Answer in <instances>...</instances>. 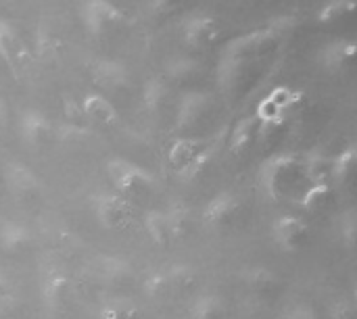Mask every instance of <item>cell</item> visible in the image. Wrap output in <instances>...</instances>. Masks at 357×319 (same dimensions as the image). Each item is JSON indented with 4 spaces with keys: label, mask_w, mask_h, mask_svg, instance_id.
Segmentation results:
<instances>
[{
    "label": "cell",
    "mask_w": 357,
    "mask_h": 319,
    "mask_svg": "<svg viewBox=\"0 0 357 319\" xmlns=\"http://www.w3.org/2000/svg\"><path fill=\"white\" fill-rule=\"evenodd\" d=\"M301 180H305V163L289 155L268 161L264 169V186L272 199L289 196Z\"/></svg>",
    "instance_id": "obj_1"
},
{
    "label": "cell",
    "mask_w": 357,
    "mask_h": 319,
    "mask_svg": "<svg viewBox=\"0 0 357 319\" xmlns=\"http://www.w3.org/2000/svg\"><path fill=\"white\" fill-rule=\"evenodd\" d=\"M282 29L284 27L272 23L270 27H261V29L243 33L238 38H232L224 48V56L253 61L255 56H261V54L270 52L272 48H276V44L280 42Z\"/></svg>",
    "instance_id": "obj_2"
},
{
    "label": "cell",
    "mask_w": 357,
    "mask_h": 319,
    "mask_svg": "<svg viewBox=\"0 0 357 319\" xmlns=\"http://www.w3.org/2000/svg\"><path fill=\"white\" fill-rule=\"evenodd\" d=\"M107 171L117 188V194L123 196L126 201L134 199H146L149 192H151V176L140 169L138 165L126 161V159H111L109 165H107Z\"/></svg>",
    "instance_id": "obj_3"
},
{
    "label": "cell",
    "mask_w": 357,
    "mask_h": 319,
    "mask_svg": "<svg viewBox=\"0 0 357 319\" xmlns=\"http://www.w3.org/2000/svg\"><path fill=\"white\" fill-rule=\"evenodd\" d=\"M82 19H84L86 29L90 33L98 36V33L105 31L107 25L123 21L126 15L111 0H86L84 8H82Z\"/></svg>",
    "instance_id": "obj_4"
},
{
    "label": "cell",
    "mask_w": 357,
    "mask_h": 319,
    "mask_svg": "<svg viewBox=\"0 0 357 319\" xmlns=\"http://www.w3.org/2000/svg\"><path fill=\"white\" fill-rule=\"evenodd\" d=\"M94 211H96V219L107 230H119V228L128 226V221L132 217L130 203L119 194H100L96 199Z\"/></svg>",
    "instance_id": "obj_5"
},
{
    "label": "cell",
    "mask_w": 357,
    "mask_h": 319,
    "mask_svg": "<svg viewBox=\"0 0 357 319\" xmlns=\"http://www.w3.org/2000/svg\"><path fill=\"white\" fill-rule=\"evenodd\" d=\"M220 36V25L209 15H192L182 25V38L192 48L211 46Z\"/></svg>",
    "instance_id": "obj_6"
},
{
    "label": "cell",
    "mask_w": 357,
    "mask_h": 319,
    "mask_svg": "<svg viewBox=\"0 0 357 319\" xmlns=\"http://www.w3.org/2000/svg\"><path fill=\"white\" fill-rule=\"evenodd\" d=\"M272 232H274L276 242H278L284 251H291V253L301 251V249L305 247L307 238H310V228H307V224H305L303 219L291 217V215L276 219Z\"/></svg>",
    "instance_id": "obj_7"
},
{
    "label": "cell",
    "mask_w": 357,
    "mask_h": 319,
    "mask_svg": "<svg viewBox=\"0 0 357 319\" xmlns=\"http://www.w3.org/2000/svg\"><path fill=\"white\" fill-rule=\"evenodd\" d=\"M238 209H241V205H238L236 196L230 192H222L209 201V205L205 207L203 219L211 228H226L236 219Z\"/></svg>",
    "instance_id": "obj_8"
},
{
    "label": "cell",
    "mask_w": 357,
    "mask_h": 319,
    "mask_svg": "<svg viewBox=\"0 0 357 319\" xmlns=\"http://www.w3.org/2000/svg\"><path fill=\"white\" fill-rule=\"evenodd\" d=\"M19 130H21V138L31 146H42L50 134H52V127H50V121L46 119V115L38 109H27L21 113V119H19Z\"/></svg>",
    "instance_id": "obj_9"
},
{
    "label": "cell",
    "mask_w": 357,
    "mask_h": 319,
    "mask_svg": "<svg viewBox=\"0 0 357 319\" xmlns=\"http://www.w3.org/2000/svg\"><path fill=\"white\" fill-rule=\"evenodd\" d=\"M354 54H356V42L339 38V40L326 42L320 48L318 61L328 71H341V69H345L354 61Z\"/></svg>",
    "instance_id": "obj_10"
},
{
    "label": "cell",
    "mask_w": 357,
    "mask_h": 319,
    "mask_svg": "<svg viewBox=\"0 0 357 319\" xmlns=\"http://www.w3.org/2000/svg\"><path fill=\"white\" fill-rule=\"evenodd\" d=\"M0 59L10 69L21 67L23 61L27 59V48H25L23 40L19 38L15 27L4 19H0Z\"/></svg>",
    "instance_id": "obj_11"
},
{
    "label": "cell",
    "mask_w": 357,
    "mask_h": 319,
    "mask_svg": "<svg viewBox=\"0 0 357 319\" xmlns=\"http://www.w3.org/2000/svg\"><path fill=\"white\" fill-rule=\"evenodd\" d=\"M211 109V96L203 92H190L182 98L180 109H178V127H192Z\"/></svg>",
    "instance_id": "obj_12"
},
{
    "label": "cell",
    "mask_w": 357,
    "mask_h": 319,
    "mask_svg": "<svg viewBox=\"0 0 357 319\" xmlns=\"http://www.w3.org/2000/svg\"><path fill=\"white\" fill-rule=\"evenodd\" d=\"M6 184L17 199H33L40 190L38 178L19 163H10L6 167Z\"/></svg>",
    "instance_id": "obj_13"
},
{
    "label": "cell",
    "mask_w": 357,
    "mask_h": 319,
    "mask_svg": "<svg viewBox=\"0 0 357 319\" xmlns=\"http://www.w3.org/2000/svg\"><path fill=\"white\" fill-rule=\"evenodd\" d=\"M92 75L98 86L109 88V90H117L128 84V69L119 61H113V59L96 61L92 67Z\"/></svg>",
    "instance_id": "obj_14"
},
{
    "label": "cell",
    "mask_w": 357,
    "mask_h": 319,
    "mask_svg": "<svg viewBox=\"0 0 357 319\" xmlns=\"http://www.w3.org/2000/svg\"><path fill=\"white\" fill-rule=\"evenodd\" d=\"M82 111L86 113V117L90 121H94L96 125H113L117 121V111L111 104L109 98H105L102 94H88L84 98Z\"/></svg>",
    "instance_id": "obj_15"
},
{
    "label": "cell",
    "mask_w": 357,
    "mask_h": 319,
    "mask_svg": "<svg viewBox=\"0 0 357 319\" xmlns=\"http://www.w3.org/2000/svg\"><path fill=\"white\" fill-rule=\"evenodd\" d=\"M207 148H205V144L201 142V140H195V138H184V140H178V142H174L172 144V148H169V163H172V167H176L178 169V173L180 171H184L201 153H205Z\"/></svg>",
    "instance_id": "obj_16"
},
{
    "label": "cell",
    "mask_w": 357,
    "mask_h": 319,
    "mask_svg": "<svg viewBox=\"0 0 357 319\" xmlns=\"http://www.w3.org/2000/svg\"><path fill=\"white\" fill-rule=\"evenodd\" d=\"M29 242H31V236H29V230L23 224L6 221L0 228V247H2V251H6V253H19L23 249H27Z\"/></svg>",
    "instance_id": "obj_17"
},
{
    "label": "cell",
    "mask_w": 357,
    "mask_h": 319,
    "mask_svg": "<svg viewBox=\"0 0 357 319\" xmlns=\"http://www.w3.org/2000/svg\"><path fill=\"white\" fill-rule=\"evenodd\" d=\"M251 61H243V59H230V56H222L220 65H218V79L220 86L224 90H234L241 79L245 77L247 69H249Z\"/></svg>",
    "instance_id": "obj_18"
},
{
    "label": "cell",
    "mask_w": 357,
    "mask_h": 319,
    "mask_svg": "<svg viewBox=\"0 0 357 319\" xmlns=\"http://www.w3.org/2000/svg\"><path fill=\"white\" fill-rule=\"evenodd\" d=\"M71 286L65 276H52L44 284V301L50 309H61L69 303Z\"/></svg>",
    "instance_id": "obj_19"
},
{
    "label": "cell",
    "mask_w": 357,
    "mask_h": 319,
    "mask_svg": "<svg viewBox=\"0 0 357 319\" xmlns=\"http://www.w3.org/2000/svg\"><path fill=\"white\" fill-rule=\"evenodd\" d=\"M357 169V153L354 146L345 148L333 163H331V178L339 184H351Z\"/></svg>",
    "instance_id": "obj_20"
},
{
    "label": "cell",
    "mask_w": 357,
    "mask_h": 319,
    "mask_svg": "<svg viewBox=\"0 0 357 319\" xmlns=\"http://www.w3.org/2000/svg\"><path fill=\"white\" fill-rule=\"evenodd\" d=\"M144 226H146V232L153 238V242H157L161 247H167L174 240L169 219H167V215L163 211H151L146 215V219H144Z\"/></svg>",
    "instance_id": "obj_21"
},
{
    "label": "cell",
    "mask_w": 357,
    "mask_h": 319,
    "mask_svg": "<svg viewBox=\"0 0 357 319\" xmlns=\"http://www.w3.org/2000/svg\"><path fill=\"white\" fill-rule=\"evenodd\" d=\"M331 203H333V190H331L328 184H314L303 194V201H301L303 209L310 211V213H314V215L326 211L331 207Z\"/></svg>",
    "instance_id": "obj_22"
},
{
    "label": "cell",
    "mask_w": 357,
    "mask_h": 319,
    "mask_svg": "<svg viewBox=\"0 0 357 319\" xmlns=\"http://www.w3.org/2000/svg\"><path fill=\"white\" fill-rule=\"evenodd\" d=\"M255 132H257V125H255V119L247 117V119H241L234 130H232V136H230V150L234 155H241L245 153L251 142L255 140Z\"/></svg>",
    "instance_id": "obj_23"
},
{
    "label": "cell",
    "mask_w": 357,
    "mask_h": 319,
    "mask_svg": "<svg viewBox=\"0 0 357 319\" xmlns=\"http://www.w3.org/2000/svg\"><path fill=\"white\" fill-rule=\"evenodd\" d=\"M190 313H192V319H224L226 303L218 295H207V297L197 299Z\"/></svg>",
    "instance_id": "obj_24"
},
{
    "label": "cell",
    "mask_w": 357,
    "mask_h": 319,
    "mask_svg": "<svg viewBox=\"0 0 357 319\" xmlns=\"http://www.w3.org/2000/svg\"><path fill=\"white\" fill-rule=\"evenodd\" d=\"M356 8V0H328L326 4L320 6L316 19L318 23H335L347 15H351Z\"/></svg>",
    "instance_id": "obj_25"
},
{
    "label": "cell",
    "mask_w": 357,
    "mask_h": 319,
    "mask_svg": "<svg viewBox=\"0 0 357 319\" xmlns=\"http://www.w3.org/2000/svg\"><path fill=\"white\" fill-rule=\"evenodd\" d=\"M247 284L251 286V290L255 295H272V293L278 290L280 280H278L276 274H272L268 270H253L247 276Z\"/></svg>",
    "instance_id": "obj_26"
},
{
    "label": "cell",
    "mask_w": 357,
    "mask_h": 319,
    "mask_svg": "<svg viewBox=\"0 0 357 319\" xmlns=\"http://www.w3.org/2000/svg\"><path fill=\"white\" fill-rule=\"evenodd\" d=\"M59 46H61V40L56 36V31L46 25V23H40L38 25V33H36V50L42 59H48V56H54L59 52Z\"/></svg>",
    "instance_id": "obj_27"
},
{
    "label": "cell",
    "mask_w": 357,
    "mask_h": 319,
    "mask_svg": "<svg viewBox=\"0 0 357 319\" xmlns=\"http://www.w3.org/2000/svg\"><path fill=\"white\" fill-rule=\"evenodd\" d=\"M142 290L146 295V299L151 301H165L174 290H172V284L167 280L165 274H151L144 284H142Z\"/></svg>",
    "instance_id": "obj_28"
},
{
    "label": "cell",
    "mask_w": 357,
    "mask_h": 319,
    "mask_svg": "<svg viewBox=\"0 0 357 319\" xmlns=\"http://www.w3.org/2000/svg\"><path fill=\"white\" fill-rule=\"evenodd\" d=\"M165 276H167V280L172 284V290L184 293V290H190L197 284V272L190 265H184V263L172 267Z\"/></svg>",
    "instance_id": "obj_29"
},
{
    "label": "cell",
    "mask_w": 357,
    "mask_h": 319,
    "mask_svg": "<svg viewBox=\"0 0 357 319\" xmlns=\"http://www.w3.org/2000/svg\"><path fill=\"white\" fill-rule=\"evenodd\" d=\"M136 316H138V309L128 299L109 301L100 309V319H136Z\"/></svg>",
    "instance_id": "obj_30"
},
{
    "label": "cell",
    "mask_w": 357,
    "mask_h": 319,
    "mask_svg": "<svg viewBox=\"0 0 357 319\" xmlns=\"http://www.w3.org/2000/svg\"><path fill=\"white\" fill-rule=\"evenodd\" d=\"M165 96H167V88H165V84L159 77H153V79H149L144 84L142 100H144V104H146L149 111L161 109V104L165 102Z\"/></svg>",
    "instance_id": "obj_31"
},
{
    "label": "cell",
    "mask_w": 357,
    "mask_h": 319,
    "mask_svg": "<svg viewBox=\"0 0 357 319\" xmlns=\"http://www.w3.org/2000/svg\"><path fill=\"white\" fill-rule=\"evenodd\" d=\"M331 163L324 157H314L310 163H305V180H312L314 184H326L331 178Z\"/></svg>",
    "instance_id": "obj_32"
},
{
    "label": "cell",
    "mask_w": 357,
    "mask_h": 319,
    "mask_svg": "<svg viewBox=\"0 0 357 319\" xmlns=\"http://www.w3.org/2000/svg\"><path fill=\"white\" fill-rule=\"evenodd\" d=\"M132 276L130 265L119 259H105L102 261V278L109 282H128Z\"/></svg>",
    "instance_id": "obj_33"
},
{
    "label": "cell",
    "mask_w": 357,
    "mask_h": 319,
    "mask_svg": "<svg viewBox=\"0 0 357 319\" xmlns=\"http://www.w3.org/2000/svg\"><path fill=\"white\" fill-rule=\"evenodd\" d=\"M165 215H167V219H169V228H172L174 238L182 236V234L188 230V226H190V213H188L186 207L176 205V207H172V211L165 213Z\"/></svg>",
    "instance_id": "obj_34"
},
{
    "label": "cell",
    "mask_w": 357,
    "mask_h": 319,
    "mask_svg": "<svg viewBox=\"0 0 357 319\" xmlns=\"http://www.w3.org/2000/svg\"><path fill=\"white\" fill-rule=\"evenodd\" d=\"M197 69H199V63H197L195 59H186V56L174 59V61H169V65H167V73H169L174 79H188Z\"/></svg>",
    "instance_id": "obj_35"
},
{
    "label": "cell",
    "mask_w": 357,
    "mask_h": 319,
    "mask_svg": "<svg viewBox=\"0 0 357 319\" xmlns=\"http://www.w3.org/2000/svg\"><path fill=\"white\" fill-rule=\"evenodd\" d=\"M59 134H61V138H65V140H75V138L86 136L88 132H86V127H79V125H75V123H65V125H61Z\"/></svg>",
    "instance_id": "obj_36"
},
{
    "label": "cell",
    "mask_w": 357,
    "mask_h": 319,
    "mask_svg": "<svg viewBox=\"0 0 357 319\" xmlns=\"http://www.w3.org/2000/svg\"><path fill=\"white\" fill-rule=\"evenodd\" d=\"M335 319H357L356 307H354V305H349V303H341V305H337V309H335Z\"/></svg>",
    "instance_id": "obj_37"
},
{
    "label": "cell",
    "mask_w": 357,
    "mask_h": 319,
    "mask_svg": "<svg viewBox=\"0 0 357 319\" xmlns=\"http://www.w3.org/2000/svg\"><path fill=\"white\" fill-rule=\"evenodd\" d=\"M289 319H318V316L314 313V309H310V307H297Z\"/></svg>",
    "instance_id": "obj_38"
},
{
    "label": "cell",
    "mask_w": 357,
    "mask_h": 319,
    "mask_svg": "<svg viewBox=\"0 0 357 319\" xmlns=\"http://www.w3.org/2000/svg\"><path fill=\"white\" fill-rule=\"evenodd\" d=\"M8 125V104L4 102V98H0V132Z\"/></svg>",
    "instance_id": "obj_39"
},
{
    "label": "cell",
    "mask_w": 357,
    "mask_h": 319,
    "mask_svg": "<svg viewBox=\"0 0 357 319\" xmlns=\"http://www.w3.org/2000/svg\"><path fill=\"white\" fill-rule=\"evenodd\" d=\"M6 293H8V286H6L4 278L0 276V301H2V299H6Z\"/></svg>",
    "instance_id": "obj_40"
},
{
    "label": "cell",
    "mask_w": 357,
    "mask_h": 319,
    "mask_svg": "<svg viewBox=\"0 0 357 319\" xmlns=\"http://www.w3.org/2000/svg\"><path fill=\"white\" fill-rule=\"evenodd\" d=\"M174 0H153V6L155 8H165L167 4H172Z\"/></svg>",
    "instance_id": "obj_41"
}]
</instances>
